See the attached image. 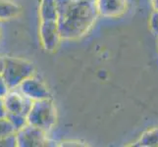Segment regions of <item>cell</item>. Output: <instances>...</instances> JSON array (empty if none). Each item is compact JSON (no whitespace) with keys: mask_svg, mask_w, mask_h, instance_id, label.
Segmentation results:
<instances>
[{"mask_svg":"<svg viewBox=\"0 0 158 147\" xmlns=\"http://www.w3.org/2000/svg\"><path fill=\"white\" fill-rule=\"evenodd\" d=\"M57 24L63 40H76L85 35L98 17L94 2L88 0H56Z\"/></svg>","mask_w":158,"mask_h":147,"instance_id":"cell-1","label":"cell"},{"mask_svg":"<svg viewBox=\"0 0 158 147\" xmlns=\"http://www.w3.org/2000/svg\"><path fill=\"white\" fill-rule=\"evenodd\" d=\"M27 120L31 126L49 133L57 121V110L52 98L32 101Z\"/></svg>","mask_w":158,"mask_h":147,"instance_id":"cell-2","label":"cell"},{"mask_svg":"<svg viewBox=\"0 0 158 147\" xmlns=\"http://www.w3.org/2000/svg\"><path fill=\"white\" fill-rule=\"evenodd\" d=\"M35 65L28 60L4 57V66L2 70V77L7 83L10 89L18 88L25 80L35 75Z\"/></svg>","mask_w":158,"mask_h":147,"instance_id":"cell-3","label":"cell"},{"mask_svg":"<svg viewBox=\"0 0 158 147\" xmlns=\"http://www.w3.org/2000/svg\"><path fill=\"white\" fill-rule=\"evenodd\" d=\"M47 133L37 127L27 124L24 128L16 132L19 147H41L49 145Z\"/></svg>","mask_w":158,"mask_h":147,"instance_id":"cell-4","label":"cell"},{"mask_svg":"<svg viewBox=\"0 0 158 147\" xmlns=\"http://www.w3.org/2000/svg\"><path fill=\"white\" fill-rule=\"evenodd\" d=\"M18 89L32 101L51 98V93L45 83L35 75L25 80L19 85Z\"/></svg>","mask_w":158,"mask_h":147,"instance_id":"cell-5","label":"cell"},{"mask_svg":"<svg viewBox=\"0 0 158 147\" xmlns=\"http://www.w3.org/2000/svg\"><path fill=\"white\" fill-rule=\"evenodd\" d=\"M40 36L41 45L45 51L54 52L61 41L57 21H40Z\"/></svg>","mask_w":158,"mask_h":147,"instance_id":"cell-6","label":"cell"},{"mask_svg":"<svg viewBox=\"0 0 158 147\" xmlns=\"http://www.w3.org/2000/svg\"><path fill=\"white\" fill-rule=\"evenodd\" d=\"M4 102L7 112L22 114L27 116L32 104V100L24 95L18 88L10 89L4 96Z\"/></svg>","mask_w":158,"mask_h":147,"instance_id":"cell-7","label":"cell"},{"mask_svg":"<svg viewBox=\"0 0 158 147\" xmlns=\"http://www.w3.org/2000/svg\"><path fill=\"white\" fill-rule=\"evenodd\" d=\"M98 15L105 18H117L127 11V0H97L95 2Z\"/></svg>","mask_w":158,"mask_h":147,"instance_id":"cell-8","label":"cell"},{"mask_svg":"<svg viewBox=\"0 0 158 147\" xmlns=\"http://www.w3.org/2000/svg\"><path fill=\"white\" fill-rule=\"evenodd\" d=\"M40 21H57L56 0H40Z\"/></svg>","mask_w":158,"mask_h":147,"instance_id":"cell-9","label":"cell"},{"mask_svg":"<svg viewBox=\"0 0 158 147\" xmlns=\"http://www.w3.org/2000/svg\"><path fill=\"white\" fill-rule=\"evenodd\" d=\"M21 7L12 0H0V21L10 20L18 17Z\"/></svg>","mask_w":158,"mask_h":147,"instance_id":"cell-10","label":"cell"},{"mask_svg":"<svg viewBox=\"0 0 158 147\" xmlns=\"http://www.w3.org/2000/svg\"><path fill=\"white\" fill-rule=\"evenodd\" d=\"M135 146L143 147H156L158 146V128L146 130L141 134L139 139L134 144Z\"/></svg>","mask_w":158,"mask_h":147,"instance_id":"cell-11","label":"cell"},{"mask_svg":"<svg viewBox=\"0 0 158 147\" xmlns=\"http://www.w3.org/2000/svg\"><path fill=\"white\" fill-rule=\"evenodd\" d=\"M6 118L9 120L11 125L14 127L16 132L22 128H24L27 124H28V120H27V116L22 115V114H16V113H9L7 112Z\"/></svg>","mask_w":158,"mask_h":147,"instance_id":"cell-12","label":"cell"},{"mask_svg":"<svg viewBox=\"0 0 158 147\" xmlns=\"http://www.w3.org/2000/svg\"><path fill=\"white\" fill-rule=\"evenodd\" d=\"M16 133V129L11 125L7 118H0V138Z\"/></svg>","mask_w":158,"mask_h":147,"instance_id":"cell-13","label":"cell"},{"mask_svg":"<svg viewBox=\"0 0 158 147\" xmlns=\"http://www.w3.org/2000/svg\"><path fill=\"white\" fill-rule=\"evenodd\" d=\"M16 146H18L16 133L0 138V147H16Z\"/></svg>","mask_w":158,"mask_h":147,"instance_id":"cell-14","label":"cell"},{"mask_svg":"<svg viewBox=\"0 0 158 147\" xmlns=\"http://www.w3.org/2000/svg\"><path fill=\"white\" fill-rule=\"evenodd\" d=\"M149 28L151 32L158 37V10H153L149 18Z\"/></svg>","mask_w":158,"mask_h":147,"instance_id":"cell-15","label":"cell"},{"mask_svg":"<svg viewBox=\"0 0 158 147\" xmlns=\"http://www.w3.org/2000/svg\"><path fill=\"white\" fill-rule=\"evenodd\" d=\"M10 88L7 84V83L5 81L4 78L2 77V75L0 74V96L4 97L9 92Z\"/></svg>","mask_w":158,"mask_h":147,"instance_id":"cell-16","label":"cell"},{"mask_svg":"<svg viewBox=\"0 0 158 147\" xmlns=\"http://www.w3.org/2000/svg\"><path fill=\"white\" fill-rule=\"evenodd\" d=\"M7 116V109L5 106L4 97L0 96V118H6Z\"/></svg>","mask_w":158,"mask_h":147,"instance_id":"cell-17","label":"cell"},{"mask_svg":"<svg viewBox=\"0 0 158 147\" xmlns=\"http://www.w3.org/2000/svg\"><path fill=\"white\" fill-rule=\"evenodd\" d=\"M151 5L153 10H158V0H151Z\"/></svg>","mask_w":158,"mask_h":147,"instance_id":"cell-18","label":"cell"},{"mask_svg":"<svg viewBox=\"0 0 158 147\" xmlns=\"http://www.w3.org/2000/svg\"><path fill=\"white\" fill-rule=\"evenodd\" d=\"M3 66H4V57L0 56V74L2 73L3 70Z\"/></svg>","mask_w":158,"mask_h":147,"instance_id":"cell-19","label":"cell"},{"mask_svg":"<svg viewBox=\"0 0 158 147\" xmlns=\"http://www.w3.org/2000/svg\"><path fill=\"white\" fill-rule=\"evenodd\" d=\"M88 1H90V2H94V3H95V2L97 1V0H88Z\"/></svg>","mask_w":158,"mask_h":147,"instance_id":"cell-20","label":"cell"},{"mask_svg":"<svg viewBox=\"0 0 158 147\" xmlns=\"http://www.w3.org/2000/svg\"><path fill=\"white\" fill-rule=\"evenodd\" d=\"M0 34H1V21H0Z\"/></svg>","mask_w":158,"mask_h":147,"instance_id":"cell-21","label":"cell"},{"mask_svg":"<svg viewBox=\"0 0 158 147\" xmlns=\"http://www.w3.org/2000/svg\"><path fill=\"white\" fill-rule=\"evenodd\" d=\"M157 46H158V37H157Z\"/></svg>","mask_w":158,"mask_h":147,"instance_id":"cell-22","label":"cell"}]
</instances>
